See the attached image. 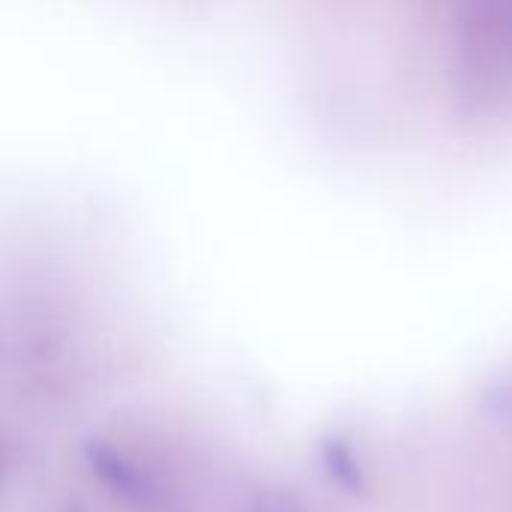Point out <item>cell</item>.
<instances>
[{"label":"cell","instance_id":"cell-1","mask_svg":"<svg viewBox=\"0 0 512 512\" xmlns=\"http://www.w3.org/2000/svg\"><path fill=\"white\" fill-rule=\"evenodd\" d=\"M252 512H303L300 504L291 498V495H282V492H273V495H261L255 501Z\"/></svg>","mask_w":512,"mask_h":512}]
</instances>
